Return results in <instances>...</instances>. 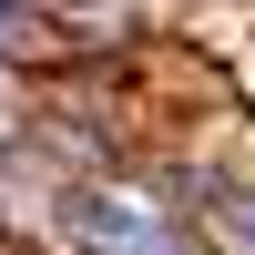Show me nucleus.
I'll list each match as a JSON object with an SVG mask.
<instances>
[{
	"label": "nucleus",
	"mask_w": 255,
	"mask_h": 255,
	"mask_svg": "<svg viewBox=\"0 0 255 255\" xmlns=\"http://www.w3.org/2000/svg\"><path fill=\"white\" fill-rule=\"evenodd\" d=\"M51 235L72 255H153V204L113 194V184H72V194L51 204Z\"/></svg>",
	"instance_id": "obj_1"
}]
</instances>
